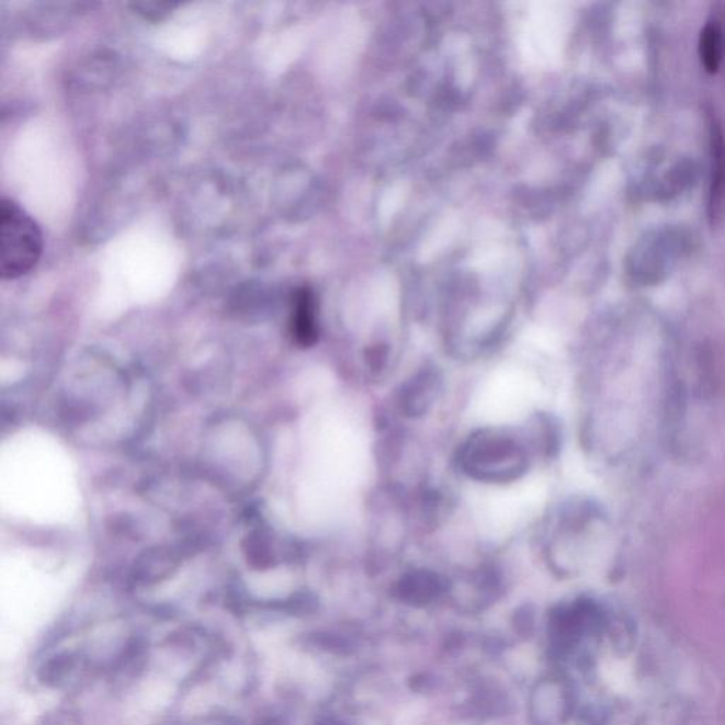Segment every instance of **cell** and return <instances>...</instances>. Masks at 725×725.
<instances>
[{"label":"cell","instance_id":"6da1fadb","mask_svg":"<svg viewBox=\"0 0 725 725\" xmlns=\"http://www.w3.org/2000/svg\"><path fill=\"white\" fill-rule=\"evenodd\" d=\"M43 252L41 228L19 204L3 199L0 204V274L18 280L36 267Z\"/></svg>","mask_w":725,"mask_h":725},{"label":"cell","instance_id":"7a4b0ae2","mask_svg":"<svg viewBox=\"0 0 725 725\" xmlns=\"http://www.w3.org/2000/svg\"><path fill=\"white\" fill-rule=\"evenodd\" d=\"M684 238L673 230L658 231L636 246L630 258V275L642 285L656 284L683 252Z\"/></svg>","mask_w":725,"mask_h":725},{"label":"cell","instance_id":"3957f363","mask_svg":"<svg viewBox=\"0 0 725 725\" xmlns=\"http://www.w3.org/2000/svg\"><path fill=\"white\" fill-rule=\"evenodd\" d=\"M466 466L478 472L480 478L505 479L523 471V455L519 446L502 435H480L471 442L466 452Z\"/></svg>","mask_w":725,"mask_h":725},{"label":"cell","instance_id":"277c9868","mask_svg":"<svg viewBox=\"0 0 725 725\" xmlns=\"http://www.w3.org/2000/svg\"><path fill=\"white\" fill-rule=\"evenodd\" d=\"M291 333L304 348L313 347L318 338L315 295L308 286L296 291L292 299Z\"/></svg>","mask_w":725,"mask_h":725},{"label":"cell","instance_id":"5b68a950","mask_svg":"<svg viewBox=\"0 0 725 725\" xmlns=\"http://www.w3.org/2000/svg\"><path fill=\"white\" fill-rule=\"evenodd\" d=\"M724 33L718 21H710L700 34L699 55L709 72H715L722 66L724 57Z\"/></svg>","mask_w":725,"mask_h":725},{"label":"cell","instance_id":"8992f818","mask_svg":"<svg viewBox=\"0 0 725 725\" xmlns=\"http://www.w3.org/2000/svg\"><path fill=\"white\" fill-rule=\"evenodd\" d=\"M72 668H75V658L72 656H56L55 659L47 661V665L43 666L41 679L46 684H60L71 673Z\"/></svg>","mask_w":725,"mask_h":725},{"label":"cell","instance_id":"52a82bcc","mask_svg":"<svg viewBox=\"0 0 725 725\" xmlns=\"http://www.w3.org/2000/svg\"><path fill=\"white\" fill-rule=\"evenodd\" d=\"M179 3L173 2H136L131 4V8L146 21L160 22L177 9Z\"/></svg>","mask_w":725,"mask_h":725},{"label":"cell","instance_id":"ba28073f","mask_svg":"<svg viewBox=\"0 0 725 725\" xmlns=\"http://www.w3.org/2000/svg\"><path fill=\"white\" fill-rule=\"evenodd\" d=\"M320 725H339V724H336V723H324V724H320Z\"/></svg>","mask_w":725,"mask_h":725}]
</instances>
